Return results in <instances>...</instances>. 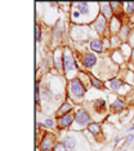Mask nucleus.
Instances as JSON below:
<instances>
[{"label": "nucleus", "instance_id": "obj_1", "mask_svg": "<svg viewBox=\"0 0 134 151\" xmlns=\"http://www.w3.org/2000/svg\"><path fill=\"white\" fill-rule=\"evenodd\" d=\"M70 89H71V92L74 93L76 97H82L85 93V88H84V85H82L80 83V80H77V79H75V80H72L71 81V85H70Z\"/></svg>", "mask_w": 134, "mask_h": 151}, {"label": "nucleus", "instance_id": "obj_2", "mask_svg": "<svg viewBox=\"0 0 134 151\" xmlns=\"http://www.w3.org/2000/svg\"><path fill=\"white\" fill-rule=\"evenodd\" d=\"M63 63H64V70L67 73H71L72 70L75 68V62H74V58H72L70 50H66L63 54Z\"/></svg>", "mask_w": 134, "mask_h": 151}, {"label": "nucleus", "instance_id": "obj_3", "mask_svg": "<svg viewBox=\"0 0 134 151\" xmlns=\"http://www.w3.org/2000/svg\"><path fill=\"white\" fill-rule=\"evenodd\" d=\"M75 118H76V122L80 125L88 124L89 120H90V118H89V115H88V112L84 111V110H77V111L75 112Z\"/></svg>", "mask_w": 134, "mask_h": 151}, {"label": "nucleus", "instance_id": "obj_4", "mask_svg": "<svg viewBox=\"0 0 134 151\" xmlns=\"http://www.w3.org/2000/svg\"><path fill=\"white\" fill-rule=\"evenodd\" d=\"M72 123V115L71 114H67L66 115H62L59 119H58V125L61 128H64V127H68Z\"/></svg>", "mask_w": 134, "mask_h": 151}, {"label": "nucleus", "instance_id": "obj_5", "mask_svg": "<svg viewBox=\"0 0 134 151\" xmlns=\"http://www.w3.org/2000/svg\"><path fill=\"white\" fill-rule=\"evenodd\" d=\"M52 142H53V137L49 136V134H47L45 137H44V139L41 141V149H43L44 151H48L50 149V146H52Z\"/></svg>", "mask_w": 134, "mask_h": 151}, {"label": "nucleus", "instance_id": "obj_6", "mask_svg": "<svg viewBox=\"0 0 134 151\" xmlns=\"http://www.w3.org/2000/svg\"><path fill=\"white\" fill-rule=\"evenodd\" d=\"M90 48H92V50H94V52H103L102 42H101V40H98V39L92 40V43H90Z\"/></svg>", "mask_w": 134, "mask_h": 151}, {"label": "nucleus", "instance_id": "obj_7", "mask_svg": "<svg viewBox=\"0 0 134 151\" xmlns=\"http://www.w3.org/2000/svg\"><path fill=\"white\" fill-rule=\"evenodd\" d=\"M105 25H106L105 17H102V16H99L98 18H97V21L94 22V26H95V29H97V31H99V32H102L103 30H105Z\"/></svg>", "mask_w": 134, "mask_h": 151}, {"label": "nucleus", "instance_id": "obj_8", "mask_svg": "<svg viewBox=\"0 0 134 151\" xmlns=\"http://www.w3.org/2000/svg\"><path fill=\"white\" fill-rule=\"evenodd\" d=\"M95 61H97V58H95L94 54H87V56L84 57V63H85V66H88V67L94 66Z\"/></svg>", "mask_w": 134, "mask_h": 151}, {"label": "nucleus", "instance_id": "obj_9", "mask_svg": "<svg viewBox=\"0 0 134 151\" xmlns=\"http://www.w3.org/2000/svg\"><path fill=\"white\" fill-rule=\"evenodd\" d=\"M77 6V9H79V12L81 13V14H84V16H87L88 14V12H89V5H88V3H85V1H80V3H77L76 4Z\"/></svg>", "mask_w": 134, "mask_h": 151}, {"label": "nucleus", "instance_id": "obj_10", "mask_svg": "<svg viewBox=\"0 0 134 151\" xmlns=\"http://www.w3.org/2000/svg\"><path fill=\"white\" fill-rule=\"evenodd\" d=\"M88 129H89V132L93 133L94 136H97L101 133V127H99L98 123H92V124H89L88 125Z\"/></svg>", "mask_w": 134, "mask_h": 151}, {"label": "nucleus", "instance_id": "obj_11", "mask_svg": "<svg viewBox=\"0 0 134 151\" xmlns=\"http://www.w3.org/2000/svg\"><path fill=\"white\" fill-rule=\"evenodd\" d=\"M101 6H102V13L105 16V18H110L111 17V5L106 4V3H101Z\"/></svg>", "mask_w": 134, "mask_h": 151}, {"label": "nucleus", "instance_id": "obj_12", "mask_svg": "<svg viewBox=\"0 0 134 151\" xmlns=\"http://www.w3.org/2000/svg\"><path fill=\"white\" fill-rule=\"evenodd\" d=\"M75 145H76V139H75V137L67 136L66 139H64V146H66L67 149H74Z\"/></svg>", "mask_w": 134, "mask_h": 151}, {"label": "nucleus", "instance_id": "obj_13", "mask_svg": "<svg viewBox=\"0 0 134 151\" xmlns=\"http://www.w3.org/2000/svg\"><path fill=\"white\" fill-rule=\"evenodd\" d=\"M112 111H115V112H118V111H121V110L124 109V102L121 101V99H116L115 102H113V105H112Z\"/></svg>", "mask_w": 134, "mask_h": 151}, {"label": "nucleus", "instance_id": "obj_14", "mask_svg": "<svg viewBox=\"0 0 134 151\" xmlns=\"http://www.w3.org/2000/svg\"><path fill=\"white\" fill-rule=\"evenodd\" d=\"M71 110V105L68 104V102H64L63 106L59 109V111H58V114L59 115H66V111H70Z\"/></svg>", "mask_w": 134, "mask_h": 151}, {"label": "nucleus", "instance_id": "obj_15", "mask_svg": "<svg viewBox=\"0 0 134 151\" xmlns=\"http://www.w3.org/2000/svg\"><path fill=\"white\" fill-rule=\"evenodd\" d=\"M111 88L112 89H115V91H118L119 88H121V85H123V83L120 80H118V79H113V80H111Z\"/></svg>", "mask_w": 134, "mask_h": 151}, {"label": "nucleus", "instance_id": "obj_16", "mask_svg": "<svg viewBox=\"0 0 134 151\" xmlns=\"http://www.w3.org/2000/svg\"><path fill=\"white\" fill-rule=\"evenodd\" d=\"M90 79H92V84L94 85L95 88H99V89H102V88H103V84L98 80V79H95L94 76H90Z\"/></svg>", "mask_w": 134, "mask_h": 151}, {"label": "nucleus", "instance_id": "obj_17", "mask_svg": "<svg viewBox=\"0 0 134 151\" xmlns=\"http://www.w3.org/2000/svg\"><path fill=\"white\" fill-rule=\"evenodd\" d=\"M111 30L112 31H118L119 30V21L116 18H112V22H111Z\"/></svg>", "mask_w": 134, "mask_h": 151}, {"label": "nucleus", "instance_id": "obj_18", "mask_svg": "<svg viewBox=\"0 0 134 151\" xmlns=\"http://www.w3.org/2000/svg\"><path fill=\"white\" fill-rule=\"evenodd\" d=\"M54 151H67V150L63 143H57V146L54 147Z\"/></svg>", "mask_w": 134, "mask_h": 151}, {"label": "nucleus", "instance_id": "obj_19", "mask_svg": "<svg viewBox=\"0 0 134 151\" xmlns=\"http://www.w3.org/2000/svg\"><path fill=\"white\" fill-rule=\"evenodd\" d=\"M126 12L128 13L134 12V3H126Z\"/></svg>", "mask_w": 134, "mask_h": 151}, {"label": "nucleus", "instance_id": "obj_20", "mask_svg": "<svg viewBox=\"0 0 134 151\" xmlns=\"http://www.w3.org/2000/svg\"><path fill=\"white\" fill-rule=\"evenodd\" d=\"M133 141H134V133H130V134L126 137V143L129 145V143H132Z\"/></svg>", "mask_w": 134, "mask_h": 151}, {"label": "nucleus", "instance_id": "obj_21", "mask_svg": "<svg viewBox=\"0 0 134 151\" xmlns=\"http://www.w3.org/2000/svg\"><path fill=\"white\" fill-rule=\"evenodd\" d=\"M79 17H80V12H79V11H74V12H72V19H74V21H76Z\"/></svg>", "mask_w": 134, "mask_h": 151}, {"label": "nucleus", "instance_id": "obj_22", "mask_svg": "<svg viewBox=\"0 0 134 151\" xmlns=\"http://www.w3.org/2000/svg\"><path fill=\"white\" fill-rule=\"evenodd\" d=\"M35 98H36V101H39V98H40V89H39V83H36V93H35Z\"/></svg>", "mask_w": 134, "mask_h": 151}, {"label": "nucleus", "instance_id": "obj_23", "mask_svg": "<svg viewBox=\"0 0 134 151\" xmlns=\"http://www.w3.org/2000/svg\"><path fill=\"white\" fill-rule=\"evenodd\" d=\"M45 125L47 127H50V128H53V127H54V122L52 119H47L45 120Z\"/></svg>", "mask_w": 134, "mask_h": 151}, {"label": "nucleus", "instance_id": "obj_24", "mask_svg": "<svg viewBox=\"0 0 134 151\" xmlns=\"http://www.w3.org/2000/svg\"><path fill=\"white\" fill-rule=\"evenodd\" d=\"M35 37H36L37 42L40 40V29H39V27H36V30H35Z\"/></svg>", "mask_w": 134, "mask_h": 151}, {"label": "nucleus", "instance_id": "obj_25", "mask_svg": "<svg viewBox=\"0 0 134 151\" xmlns=\"http://www.w3.org/2000/svg\"><path fill=\"white\" fill-rule=\"evenodd\" d=\"M132 129H134V125H133V127H130V130H132Z\"/></svg>", "mask_w": 134, "mask_h": 151}]
</instances>
